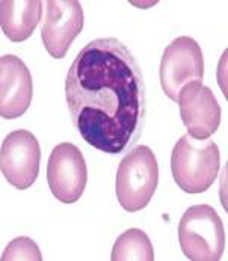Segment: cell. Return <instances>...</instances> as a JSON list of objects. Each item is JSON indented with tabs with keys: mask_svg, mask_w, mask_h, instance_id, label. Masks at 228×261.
<instances>
[{
	"mask_svg": "<svg viewBox=\"0 0 228 261\" xmlns=\"http://www.w3.org/2000/svg\"><path fill=\"white\" fill-rule=\"evenodd\" d=\"M42 2L39 0H3L0 3V26L8 39L26 41L41 20Z\"/></svg>",
	"mask_w": 228,
	"mask_h": 261,
	"instance_id": "cell-11",
	"label": "cell"
},
{
	"mask_svg": "<svg viewBox=\"0 0 228 261\" xmlns=\"http://www.w3.org/2000/svg\"><path fill=\"white\" fill-rule=\"evenodd\" d=\"M221 166L219 148L213 141L182 136L174 145L171 171L177 186L189 195L206 192L218 177Z\"/></svg>",
	"mask_w": 228,
	"mask_h": 261,
	"instance_id": "cell-2",
	"label": "cell"
},
{
	"mask_svg": "<svg viewBox=\"0 0 228 261\" xmlns=\"http://www.w3.org/2000/svg\"><path fill=\"white\" fill-rule=\"evenodd\" d=\"M71 121L86 144L121 154L141 138L145 121V80L139 62L116 38L88 42L65 80Z\"/></svg>",
	"mask_w": 228,
	"mask_h": 261,
	"instance_id": "cell-1",
	"label": "cell"
},
{
	"mask_svg": "<svg viewBox=\"0 0 228 261\" xmlns=\"http://www.w3.org/2000/svg\"><path fill=\"white\" fill-rule=\"evenodd\" d=\"M41 148L37 138L28 130L9 133L0 149V169L6 181L18 190L35 183L39 174Z\"/></svg>",
	"mask_w": 228,
	"mask_h": 261,
	"instance_id": "cell-7",
	"label": "cell"
},
{
	"mask_svg": "<svg viewBox=\"0 0 228 261\" xmlns=\"http://www.w3.org/2000/svg\"><path fill=\"white\" fill-rule=\"evenodd\" d=\"M83 29V9L76 0H48L45 2V21L41 39L55 59L65 58L73 41Z\"/></svg>",
	"mask_w": 228,
	"mask_h": 261,
	"instance_id": "cell-8",
	"label": "cell"
},
{
	"mask_svg": "<svg viewBox=\"0 0 228 261\" xmlns=\"http://www.w3.org/2000/svg\"><path fill=\"white\" fill-rule=\"evenodd\" d=\"M34 94L28 65L15 55L0 58V115L5 119L21 116L31 106Z\"/></svg>",
	"mask_w": 228,
	"mask_h": 261,
	"instance_id": "cell-10",
	"label": "cell"
},
{
	"mask_svg": "<svg viewBox=\"0 0 228 261\" xmlns=\"http://www.w3.org/2000/svg\"><path fill=\"white\" fill-rule=\"evenodd\" d=\"M2 260L17 261V260H31V261H41L42 255L39 251L38 245L31 239V237H17L14 239L5 249Z\"/></svg>",
	"mask_w": 228,
	"mask_h": 261,
	"instance_id": "cell-13",
	"label": "cell"
},
{
	"mask_svg": "<svg viewBox=\"0 0 228 261\" xmlns=\"http://www.w3.org/2000/svg\"><path fill=\"white\" fill-rule=\"evenodd\" d=\"M204 79V58L199 44L190 37L175 38L160 61V85L165 95L175 101L180 91Z\"/></svg>",
	"mask_w": 228,
	"mask_h": 261,
	"instance_id": "cell-5",
	"label": "cell"
},
{
	"mask_svg": "<svg viewBox=\"0 0 228 261\" xmlns=\"http://www.w3.org/2000/svg\"><path fill=\"white\" fill-rule=\"evenodd\" d=\"M112 261H153V249L150 237L139 228H130L124 231L112 248Z\"/></svg>",
	"mask_w": 228,
	"mask_h": 261,
	"instance_id": "cell-12",
	"label": "cell"
},
{
	"mask_svg": "<svg viewBox=\"0 0 228 261\" xmlns=\"http://www.w3.org/2000/svg\"><path fill=\"white\" fill-rule=\"evenodd\" d=\"M159 185V165L151 148L138 145L121 162L116 171L115 190L119 205L135 213L145 208Z\"/></svg>",
	"mask_w": 228,
	"mask_h": 261,
	"instance_id": "cell-4",
	"label": "cell"
},
{
	"mask_svg": "<svg viewBox=\"0 0 228 261\" xmlns=\"http://www.w3.org/2000/svg\"><path fill=\"white\" fill-rule=\"evenodd\" d=\"M179 243L192 261H218L225 251V229L216 210L209 204L189 207L179 224Z\"/></svg>",
	"mask_w": 228,
	"mask_h": 261,
	"instance_id": "cell-3",
	"label": "cell"
},
{
	"mask_svg": "<svg viewBox=\"0 0 228 261\" xmlns=\"http://www.w3.org/2000/svg\"><path fill=\"white\" fill-rule=\"evenodd\" d=\"M185 127L193 139H209L221 124V106L202 82L185 86L177 100Z\"/></svg>",
	"mask_w": 228,
	"mask_h": 261,
	"instance_id": "cell-9",
	"label": "cell"
},
{
	"mask_svg": "<svg viewBox=\"0 0 228 261\" xmlns=\"http://www.w3.org/2000/svg\"><path fill=\"white\" fill-rule=\"evenodd\" d=\"M47 181L53 196L64 204H74L83 195L88 168L74 144L62 142L52 149L47 163Z\"/></svg>",
	"mask_w": 228,
	"mask_h": 261,
	"instance_id": "cell-6",
	"label": "cell"
}]
</instances>
